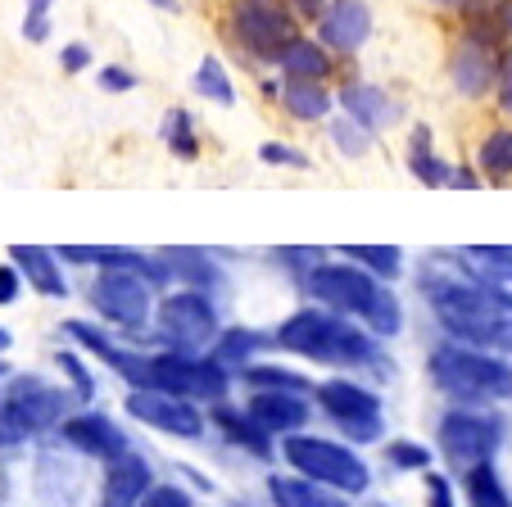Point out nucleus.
Masks as SVG:
<instances>
[{
	"mask_svg": "<svg viewBox=\"0 0 512 507\" xmlns=\"http://www.w3.org/2000/svg\"><path fill=\"white\" fill-rule=\"evenodd\" d=\"M272 340H277L281 354L304 358V363L318 367H390L381 340L368 331L363 322L345 313H331V308L304 304L290 317H281L272 326Z\"/></svg>",
	"mask_w": 512,
	"mask_h": 507,
	"instance_id": "nucleus-1",
	"label": "nucleus"
},
{
	"mask_svg": "<svg viewBox=\"0 0 512 507\" xmlns=\"http://www.w3.org/2000/svg\"><path fill=\"white\" fill-rule=\"evenodd\" d=\"M426 376L449 403H512V358L472 349L458 340H440L426 354Z\"/></svg>",
	"mask_w": 512,
	"mask_h": 507,
	"instance_id": "nucleus-2",
	"label": "nucleus"
},
{
	"mask_svg": "<svg viewBox=\"0 0 512 507\" xmlns=\"http://www.w3.org/2000/svg\"><path fill=\"white\" fill-rule=\"evenodd\" d=\"M218 28L245 64L277 68V59L304 32V23L290 14L286 0H227L218 14Z\"/></svg>",
	"mask_w": 512,
	"mask_h": 507,
	"instance_id": "nucleus-3",
	"label": "nucleus"
},
{
	"mask_svg": "<svg viewBox=\"0 0 512 507\" xmlns=\"http://www.w3.org/2000/svg\"><path fill=\"white\" fill-rule=\"evenodd\" d=\"M73 412V390H59L46 376H5L0 390V449H19L32 435L59 431Z\"/></svg>",
	"mask_w": 512,
	"mask_h": 507,
	"instance_id": "nucleus-4",
	"label": "nucleus"
},
{
	"mask_svg": "<svg viewBox=\"0 0 512 507\" xmlns=\"http://www.w3.org/2000/svg\"><path fill=\"white\" fill-rule=\"evenodd\" d=\"M281 462L290 471H300L309 480H322V485L340 489L345 498H358L372 489V467L368 458H358V449L340 435H313V431H295L277 444Z\"/></svg>",
	"mask_w": 512,
	"mask_h": 507,
	"instance_id": "nucleus-5",
	"label": "nucleus"
},
{
	"mask_svg": "<svg viewBox=\"0 0 512 507\" xmlns=\"http://www.w3.org/2000/svg\"><path fill=\"white\" fill-rule=\"evenodd\" d=\"M435 444L440 458L463 476L476 462H494L508 444V412L494 403H449L435 421Z\"/></svg>",
	"mask_w": 512,
	"mask_h": 507,
	"instance_id": "nucleus-6",
	"label": "nucleus"
},
{
	"mask_svg": "<svg viewBox=\"0 0 512 507\" xmlns=\"http://www.w3.org/2000/svg\"><path fill=\"white\" fill-rule=\"evenodd\" d=\"M223 331L218 317V299L204 295L191 286H173L159 295L155 304V322H150V340L155 349H177V354H209L213 340Z\"/></svg>",
	"mask_w": 512,
	"mask_h": 507,
	"instance_id": "nucleus-7",
	"label": "nucleus"
},
{
	"mask_svg": "<svg viewBox=\"0 0 512 507\" xmlns=\"http://www.w3.org/2000/svg\"><path fill=\"white\" fill-rule=\"evenodd\" d=\"M87 304L100 317V326H109V331L141 345L150 322H155L159 290L132 268H100L87 286Z\"/></svg>",
	"mask_w": 512,
	"mask_h": 507,
	"instance_id": "nucleus-8",
	"label": "nucleus"
},
{
	"mask_svg": "<svg viewBox=\"0 0 512 507\" xmlns=\"http://www.w3.org/2000/svg\"><path fill=\"white\" fill-rule=\"evenodd\" d=\"M313 403L318 417L349 444H381L386 440V403L372 385L349 381V376H327L313 385Z\"/></svg>",
	"mask_w": 512,
	"mask_h": 507,
	"instance_id": "nucleus-9",
	"label": "nucleus"
},
{
	"mask_svg": "<svg viewBox=\"0 0 512 507\" xmlns=\"http://www.w3.org/2000/svg\"><path fill=\"white\" fill-rule=\"evenodd\" d=\"M236 372H227L213 354H177V349H155L150 354V385L168 394H182L191 403H223L232 399Z\"/></svg>",
	"mask_w": 512,
	"mask_h": 507,
	"instance_id": "nucleus-10",
	"label": "nucleus"
},
{
	"mask_svg": "<svg viewBox=\"0 0 512 507\" xmlns=\"http://www.w3.org/2000/svg\"><path fill=\"white\" fill-rule=\"evenodd\" d=\"M300 295L318 308H331V313H345L354 322L377 308V299L386 295V281H377L372 272H363L358 263H331L322 259L309 277L300 281Z\"/></svg>",
	"mask_w": 512,
	"mask_h": 507,
	"instance_id": "nucleus-11",
	"label": "nucleus"
},
{
	"mask_svg": "<svg viewBox=\"0 0 512 507\" xmlns=\"http://www.w3.org/2000/svg\"><path fill=\"white\" fill-rule=\"evenodd\" d=\"M123 412L141 426L159 435H173V440H204L209 431V408L204 403H191L182 394H168V390H155V385H141V390H127L123 394Z\"/></svg>",
	"mask_w": 512,
	"mask_h": 507,
	"instance_id": "nucleus-12",
	"label": "nucleus"
},
{
	"mask_svg": "<svg viewBox=\"0 0 512 507\" xmlns=\"http://www.w3.org/2000/svg\"><path fill=\"white\" fill-rule=\"evenodd\" d=\"M499 64H503V50L499 46L472 37L467 28L454 32L449 55H445V73H449V87H454V96L463 100V105H485V100H494Z\"/></svg>",
	"mask_w": 512,
	"mask_h": 507,
	"instance_id": "nucleus-13",
	"label": "nucleus"
},
{
	"mask_svg": "<svg viewBox=\"0 0 512 507\" xmlns=\"http://www.w3.org/2000/svg\"><path fill=\"white\" fill-rule=\"evenodd\" d=\"M59 331H64L68 340L82 349V354H91L96 363H105L109 372H114L118 381L127 385V390H141V385H150V354H145V349H136V340H127V335H114L109 326L87 322V317H73V322H64Z\"/></svg>",
	"mask_w": 512,
	"mask_h": 507,
	"instance_id": "nucleus-14",
	"label": "nucleus"
},
{
	"mask_svg": "<svg viewBox=\"0 0 512 507\" xmlns=\"http://www.w3.org/2000/svg\"><path fill=\"white\" fill-rule=\"evenodd\" d=\"M59 440L68 444L73 453L82 458H96V462H114L123 453H132V435H127L123 421H114L109 412H68L64 426H59Z\"/></svg>",
	"mask_w": 512,
	"mask_h": 507,
	"instance_id": "nucleus-15",
	"label": "nucleus"
},
{
	"mask_svg": "<svg viewBox=\"0 0 512 507\" xmlns=\"http://www.w3.org/2000/svg\"><path fill=\"white\" fill-rule=\"evenodd\" d=\"M372 28H377V14L368 0H331L327 14L313 23V37L336 59H354L372 41Z\"/></svg>",
	"mask_w": 512,
	"mask_h": 507,
	"instance_id": "nucleus-16",
	"label": "nucleus"
},
{
	"mask_svg": "<svg viewBox=\"0 0 512 507\" xmlns=\"http://www.w3.org/2000/svg\"><path fill=\"white\" fill-rule=\"evenodd\" d=\"M336 105H340V114H349L358 127H368L372 136L404 123V105L381 82H368V77H345L336 87Z\"/></svg>",
	"mask_w": 512,
	"mask_h": 507,
	"instance_id": "nucleus-17",
	"label": "nucleus"
},
{
	"mask_svg": "<svg viewBox=\"0 0 512 507\" xmlns=\"http://www.w3.org/2000/svg\"><path fill=\"white\" fill-rule=\"evenodd\" d=\"M245 408H250V417L259 421L268 435H277V440H286V435H295V431H309L313 417H318V403L304 390H250Z\"/></svg>",
	"mask_w": 512,
	"mask_h": 507,
	"instance_id": "nucleus-18",
	"label": "nucleus"
},
{
	"mask_svg": "<svg viewBox=\"0 0 512 507\" xmlns=\"http://www.w3.org/2000/svg\"><path fill=\"white\" fill-rule=\"evenodd\" d=\"M209 426L223 435L227 444H236L241 453H250V458H259V462H272V458H277V444H281V440L263 431L259 421L250 417V408H245V403H232V399L209 403Z\"/></svg>",
	"mask_w": 512,
	"mask_h": 507,
	"instance_id": "nucleus-19",
	"label": "nucleus"
},
{
	"mask_svg": "<svg viewBox=\"0 0 512 507\" xmlns=\"http://www.w3.org/2000/svg\"><path fill=\"white\" fill-rule=\"evenodd\" d=\"M155 489V467L141 453H123V458L105 462V480H100V507H141V498Z\"/></svg>",
	"mask_w": 512,
	"mask_h": 507,
	"instance_id": "nucleus-20",
	"label": "nucleus"
},
{
	"mask_svg": "<svg viewBox=\"0 0 512 507\" xmlns=\"http://www.w3.org/2000/svg\"><path fill=\"white\" fill-rule=\"evenodd\" d=\"M10 263L23 272L32 290L41 299H68V277H64V259L50 245H10Z\"/></svg>",
	"mask_w": 512,
	"mask_h": 507,
	"instance_id": "nucleus-21",
	"label": "nucleus"
},
{
	"mask_svg": "<svg viewBox=\"0 0 512 507\" xmlns=\"http://www.w3.org/2000/svg\"><path fill=\"white\" fill-rule=\"evenodd\" d=\"M281 114L290 118V123H327L331 109H336V91L327 87V82H309V77H281Z\"/></svg>",
	"mask_w": 512,
	"mask_h": 507,
	"instance_id": "nucleus-22",
	"label": "nucleus"
},
{
	"mask_svg": "<svg viewBox=\"0 0 512 507\" xmlns=\"http://www.w3.org/2000/svg\"><path fill=\"white\" fill-rule=\"evenodd\" d=\"M404 168H408V173H413L422 186H431V191H449V182H454V163H449L445 154L435 150V132H431L426 123H417L413 132H408Z\"/></svg>",
	"mask_w": 512,
	"mask_h": 507,
	"instance_id": "nucleus-23",
	"label": "nucleus"
},
{
	"mask_svg": "<svg viewBox=\"0 0 512 507\" xmlns=\"http://www.w3.org/2000/svg\"><path fill=\"white\" fill-rule=\"evenodd\" d=\"M268 498H272V507H349V498L340 489L300 476V471H272Z\"/></svg>",
	"mask_w": 512,
	"mask_h": 507,
	"instance_id": "nucleus-24",
	"label": "nucleus"
},
{
	"mask_svg": "<svg viewBox=\"0 0 512 507\" xmlns=\"http://www.w3.org/2000/svg\"><path fill=\"white\" fill-rule=\"evenodd\" d=\"M467 159L476 163L485 186H512V123H490L481 136H476L472 154Z\"/></svg>",
	"mask_w": 512,
	"mask_h": 507,
	"instance_id": "nucleus-25",
	"label": "nucleus"
},
{
	"mask_svg": "<svg viewBox=\"0 0 512 507\" xmlns=\"http://www.w3.org/2000/svg\"><path fill=\"white\" fill-rule=\"evenodd\" d=\"M277 73L281 77H309V82H331V77L340 73V59L331 55L318 37L300 32V37L286 46V55L277 59Z\"/></svg>",
	"mask_w": 512,
	"mask_h": 507,
	"instance_id": "nucleus-26",
	"label": "nucleus"
},
{
	"mask_svg": "<svg viewBox=\"0 0 512 507\" xmlns=\"http://www.w3.org/2000/svg\"><path fill=\"white\" fill-rule=\"evenodd\" d=\"M268 349H277V340H272V331H254V326H223L218 331V340H213L209 354L218 358V363L227 367V372H241V367L259 363Z\"/></svg>",
	"mask_w": 512,
	"mask_h": 507,
	"instance_id": "nucleus-27",
	"label": "nucleus"
},
{
	"mask_svg": "<svg viewBox=\"0 0 512 507\" xmlns=\"http://www.w3.org/2000/svg\"><path fill=\"white\" fill-rule=\"evenodd\" d=\"M168 259V268H173V277H177V286H191V290H204V295H213L218 299V290L227 286V277H223V268L204 254V249H159Z\"/></svg>",
	"mask_w": 512,
	"mask_h": 507,
	"instance_id": "nucleus-28",
	"label": "nucleus"
},
{
	"mask_svg": "<svg viewBox=\"0 0 512 507\" xmlns=\"http://www.w3.org/2000/svg\"><path fill=\"white\" fill-rule=\"evenodd\" d=\"M336 254L349 263H358V268L372 272V277L386 281V286H395V281L408 272V259L399 245H340Z\"/></svg>",
	"mask_w": 512,
	"mask_h": 507,
	"instance_id": "nucleus-29",
	"label": "nucleus"
},
{
	"mask_svg": "<svg viewBox=\"0 0 512 507\" xmlns=\"http://www.w3.org/2000/svg\"><path fill=\"white\" fill-rule=\"evenodd\" d=\"M463 268L485 286H508L512 290V245H463Z\"/></svg>",
	"mask_w": 512,
	"mask_h": 507,
	"instance_id": "nucleus-30",
	"label": "nucleus"
},
{
	"mask_svg": "<svg viewBox=\"0 0 512 507\" xmlns=\"http://www.w3.org/2000/svg\"><path fill=\"white\" fill-rule=\"evenodd\" d=\"M463 498L467 507H512V494L494 462H476L463 471Z\"/></svg>",
	"mask_w": 512,
	"mask_h": 507,
	"instance_id": "nucleus-31",
	"label": "nucleus"
},
{
	"mask_svg": "<svg viewBox=\"0 0 512 507\" xmlns=\"http://www.w3.org/2000/svg\"><path fill=\"white\" fill-rule=\"evenodd\" d=\"M236 381H241L245 390H304V394H313V381L304 372H295V367H286V363H263V358L250 367H241Z\"/></svg>",
	"mask_w": 512,
	"mask_h": 507,
	"instance_id": "nucleus-32",
	"label": "nucleus"
},
{
	"mask_svg": "<svg viewBox=\"0 0 512 507\" xmlns=\"http://www.w3.org/2000/svg\"><path fill=\"white\" fill-rule=\"evenodd\" d=\"M159 141L168 145V154L182 163H195L200 159V132H195V114L191 109H168L164 123H159Z\"/></svg>",
	"mask_w": 512,
	"mask_h": 507,
	"instance_id": "nucleus-33",
	"label": "nucleus"
},
{
	"mask_svg": "<svg viewBox=\"0 0 512 507\" xmlns=\"http://www.w3.org/2000/svg\"><path fill=\"white\" fill-rule=\"evenodd\" d=\"M191 87H195V96H204L209 105H223V109L236 105L232 73H227V64L218 55H204L200 59V68H195V77H191Z\"/></svg>",
	"mask_w": 512,
	"mask_h": 507,
	"instance_id": "nucleus-34",
	"label": "nucleus"
},
{
	"mask_svg": "<svg viewBox=\"0 0 512 507\" xmlns=\"http://www.w3.org/2000/svg\"><path fill=\"white\" fill-rule=\"evenodd\" d=\"M327 141L336 145L345 159H368L372 145H377V136H372L368 127H358L349 114H340V118H327Z\"/></svg>",
	"mask_w": 512,
	"mask_h": 507,
	"instance_id": "nucleus-35",
	"label": "nucleus"
},
{
	"mask_svg": "<svg viewBox=\"0 0 512 507\" xmlns=\"http://www.w3.org/2000/svg\"><path fill=\"white\" fill-rule=\"evenodd\" d=\"M268 259L277 263L281 272H290V277H295V286H300V281L309 277V272L318 268L322 259H327V249H313V245H295V249H290V245H277Z\"/></svg>",
	"mask_w": 512,
	"mask_h": 507,
	"instance_id": "nucleus-36",
	"label": "nucleus"
},
{
	"mask_svg": "<svg viewBox=\"0 0 512 507\" xmlns=\"http://www.w3.org/2000/svg\"><path fill=\"white\" fill-rule=\"evenodd\" d=\"M59 367H64V376H68V390H73V399L87 408L91 399H96V376H91V363L82 354H73V349H64V354L55 358Z\"/></svg>",
	"mask_w": 512,
	"mask_h": 507,
	"instance_id": "nucleus-37",
	"label": "nucleus"
},
{
	"mask_svg": "<svg viewBox=\"0 0 512 507\" xmlns=\"http://www.w3.org/2000/svg\"><path fill=\"white\" fill-rule=\"evenodd\" d=\"M386 462L395 471H431L435 453L431 444H417V440H390L386 444Z\"/></svg>",
	"mask_w": 512,
	"mask_h": 507,
	"instance_id": "nucleus-38",
	"label": "nucleus"
},
{
	"mask_svg": "<svg viewBox=\"0 0 512 507\" xmlns=\"http://www.w3.org/2000/svg\"><path fill=\"white\" fill-rule=\"evenodd\" d=\"M259 163H268V168H300V173H309L313 159L300 150V145H281V141H263L259 145Z\"/></svg>",
	"mask_w": 512,
	"mask_h": 507,
	"instance_id": "nucleus-39",
	"label": "nucleus"
},
{
	"mask_svg": "<svg viewBox=\"0 0 512 507\" xmlns=\"http://www.w3.org/2000/svg\"><path fill=\"white\" fill-rule=\"evenodd\" d=\"M422 5L435 14H449V19H458V23H472L476 14H485L490 5H499V0H422Z\"/></svg>",
	"mask_w": 512,
	"mask_h": 507,
	"instance_id": "nucleus-40",
	"label": "nucleus"
},
{
	"mask_svg": "<svg viewBox=\"0 0 512 507\" xmlns=\"http://www.w3.org/2000/svg\"><path fill=\"white\" fill-rule=\"evenodd\" d=\"M96 82H100V91H105V96H127V91L141 87V77H136L132 68H123V64H105L96 73Z\"/></svg>",
	"mask_w": 512,
	"mask_h": 507,
	"instance_id": "nucleus-41",
	"label": "nucleus"
},
{
	"mask_svg": "<svg viewBox=\"0 0 512 507\" xmlns=\"http://www.w3.org/2000/svg\"><path fill=\"white\" fill-rule=\"evenodd\" d=\"M494 114L503 118V123H512V46L503 50V64H499V82H494Z\"/></svg>",
	"mask_w": 512,
	"mask_h": 507,
	"instance_id": "nucleus-42",
	"label": "nucleus"
},
{
	"mask_svg": "<svg viewBox=\"0 0 512 507\" xmlns=\"http://www.w3.org/2000/svg\"><path fill=\"white\" fill-rule=\"evenodd\" d=\"M422 476H426V507H458L454 480L445 471H422Z\"/></svg>",
	"mask_w": 512,
	"mask_h": 507,
	"instance_id": "nucleus-43",
	"label": "nucleus"
},
{
	"mask_svg": "<svg viewBox=\"0 0 512 507\" xmlns=\"http://www.w3.org/2000/svg\"><path fill=\"white\" fill-rule=\"evenodd\" d=\"M141 507H191V494L182 485H155L141 498Z\"/></svg>",
	"mask_w": 512,
	"mask_h": 507,
	"instance_id": "nucleus-44",
	"label": "nucleus"
},
{
	"mask_svg": "<svg viewBox=\"0 0 512 507\" xmlns=\"http://www.w3.org/2000/svg\"><path fill=\"white\" fill-rule=\"evenodd\" d=\"M23 272L14 268V263H0V308H10V304H19V295H23Z\"/></svg>",
	"mask_w": 512,
	"mask_h": 507,
	"instance_id": "nucleus-45",
	"label": "nucleus"
},
{
	"mask_svg": "<svg viewBox=\"0 0 512 507\" xmlns=\"http://www.w3.org/2000/svg\"><path fill=\"white\" fill-rule=\"evenodd\" d=\"M59 68H64L68 77L82 73V68H91V46L87 41H68V46L59 50Z\"/></svg>",
	"mask_w": 512,
	"mask_h": 507,
	"instance_id": "nucleus-46",
	"label": "nucleus"
},
{
	"mask_svg": "<svg viewBox=\"0 0 512 507\" xmlns=\"http://www.w3.org/2000/svg\"><path fill=\"white\" fill-rule=\"evenodd\" d=\"M23 41H28V46H46L50 41V14H23Z\"/></svg>",
	"mask_w": 512,
	"mask_h": 507,
	"instance_id": "nucleus-47",
	"label": "nucleus"
},
{
	"mask_svg": "<svg viewBox=\"0 0 512 507\" xmlns=\"http://www.w3.org/2000/svg\"><path fill=\"white\" fill-rule=\"evenodd\" d=\"M286 5H290V14H295V19H300L304 28H313V23H318L322 14H327L331 0H286Z\"/></svg>",
	"mask_w": 512,
	"mask_h": 507,
	"instance_id": "nucleus-48",
	"label": "nucleus"
},
{
	"mask_svg": "<svg viewBox=\"0 0 512 507\" xmlns=\"http://www.w3.org/2000/svg\"><path fill=\"white\" fill-rule=\"evenodd\" d=\"M481 173H476V163H454V182H449V191H481Z\"/></svg>",
	"mask_w": 512,
	"mask_h": 507,
	"instance_id": "nucleus-49",
	"label": "nucleus"
},
{
	"mask_svg": "<svg viewBox=\"0 0 512 507\" xmlns=\"http://www.w3.org/2000/svg\"><path fill=\"white\" fill-rule=\"evenodd\" d=\"M145 5H155V10H164V14H177V10H182V0H145Z\"/></svg>",
	"mask_w": 512,
	"mask_h": 507,
	"instance_id": "nucleus-50",
	"label": "nucleus"
},
{
	"mask_svg": "<svg viewBox=\"0 0 512 507\" xmlns=\"http://www.w3.org/2000/svg\"><path fill=\"white\" fill-rule=\"evenodd\" d=\"M50 5L55 0H28V14H50Z\"/></svg>",
	"mask_w": 512,
	"mask_h": 507,
	"instance_id": "nucleus-51",
	"label": "nucleus"
},
{
	"mask_svg": "<svg viewBox=\"0 0 512 507\" xmlns=\"http://www.w3.org/2000/svg\"><path fill=\"white\" fill-rule=\"evenodd\" d=\"M10 345H14V335L5 331V326H0V349H10Z\"/></svg>",
	"mask_w": 512,
	"mask_h": 507,
	"instance_id": "nucleus-52",
	"label": "nucleus"
},
{
	"mask_svg": "<svg viewBox=\"0 0 512 507\" xmlns=\"http://www.w3.org/2000/svg\"><path fill=\"white\" fill-rule=\"evenodd\" d=\"M5 372H10V367H5V363H0V376H5Z\"/></svg>",
	"mask_w": 512,
	"mask_h": 507,
	"instance_id": "nucleus-53",
	"label": "nucleus"
}]
</instances>
